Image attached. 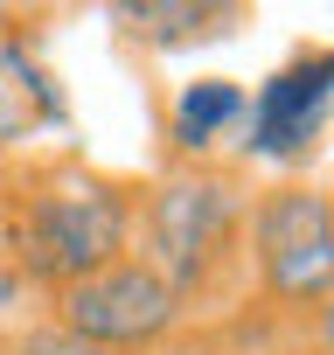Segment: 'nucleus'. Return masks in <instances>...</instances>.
I'll use <instances>...</instances> for the list:
<instances>
[{"instance_id": "1", "label": "nucleus", "mask_w": 334, "mask_h": 355, "mask_svg": "<svg viewBox=\"0 0 334 355\" xmlns=\"http://www.w3.org/2000/svg\"><path fill=\"white\" fill-rule=\"evenodd\" d=\"M132 174H105L84 160H21L0 182V265L42 306L49 293L132 251Z\"/></svg>"}, {"instance_id": "2", "label": "nucleus", "mask_w": 334, "mask_h": 355, "mask_svg": "<svg viewBox=\"0 0 334 355\" xmlns=\"http://www.w3.org/2000/svg\"><path fill=\"white\" fill-rule=\"evenodd\" d=\"M251 167L244 160H167L139 182L132 258H146L188 300L195 320H223L244 300V223H251Z\"/></svg>"}, {"instance_id": "3", "label": "nucleus", "mask_w": 334, "mask_h": 355, "mask_svg": "<svg viewBox=\"0 0 334 355\" xmlns=\"http://www.w3.org/2000/svg\"><path fill=\"white\" fill-rule=\"evenodd\" d=\"M334 293V189L306 174L258 182L244 223V300L272 320H306Z\"/></svg>"}, {"instance_id": "4", "label": "nucleus", "mask_w": 334, "mask_h": 355, "mask_svg": "<svg viewBox=\"0 0 334 355\" xmlns=\"http://www.w3.org/2000/svg\"><path fill=\"white\" fill-rule=\"evenodd\" d=\"M42 320L63 327V334H77V341H91V348H118V355H167L195 327L188 300L167 286L146 258H132V251L112 258L105 272L49 293Z\"/></svg>"}, {"instance_id": "5", "label": "nucleus", "mask_w": 334, "mask_h": 355, "mask_svg": "<svg viewBox=\"0 0 334 355\" xmlns=\"http://www.w3.org/2000/svg\"><path fill=\"white\" fill-rule=\"evenodd\" d=\"M334 125V42H299L272 77L251 91L244 112V160H265L279 174H299Z\"/></svg>"}, {"instance_id": "6", "label": "nucleus", "mask_w": 334, "mask_h": 355, "mask_svg": "<svg viewBox=\"0 0 334 355\" xmlns=\"http://www.w3.org/2000/svg\"><path fill=\"white\" fill-rule=\"evenodd\" d=\"M118 42H139L153 56H175V49H202L223 35H244L251 8H223V0H118L105 8Z\"/></svg>"}, {"instance_id": "7", "label": "nucleus", "mask_w": 334, "mask_h": 355, "mask_svg": "<svg viewBox=\"0 0 334 355\" xmlns=\"http://www.w3.org/2000/svg\"><path fill=\"white\" fill-rule=\"evenodd\" d=\"M251 91L237 77H188L167 98V153L175 160H223V146L244 132Z\"/></svg>"}, {"instance_id": "8", "label": "nucleus", "mask_w": 334, "mask_h": 355, "mask_svg": "<svg viewBox=\"0 0 334 355\" xmlns=\"http://www.w3.org/2000/svg\"><path fill=\"white\" fill-rule=\"evenodd\" d=\"M0 355H118V348H91V341H77V334H63V327H49L35 313L28 327L0 334Z\"/></svg>"}, {"instance_id": "9", "label": "nucleus", "mask_w": 334, "mask_h": 355, "mask_svg": "<svg viewBox=\"0 0 334 355\" xmlns=\"http://www.w3.org/2000/svg\"><path fill=\"white\" fill-rule=\"evenodd\" d=\"M299 348H306V355H334V293L299 320Z\"/></svg>"}, {"instance_id": "10", "label": "nucleus", "mask_w": 334, "mask_h": 355, "mask_svg": "<svg viewBox=\"0 0 334 355\" xmlns=\"http://www.w3.org/2000/svg\"><path fill=\"white\" fill-rule=\"evenodd\" d=\"M8 21H15V15H8V8H0V28H8Z\"/></svg>"}]
</instances>
